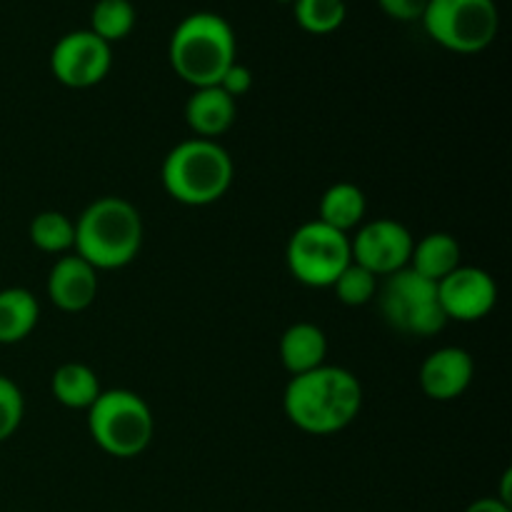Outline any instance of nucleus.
<instances>
[{
  "label": "nucleus",
  "mask_w": 512,
  "mask_h": 512,
  "mask_svg": "<svg viewBox=\"0 0 512 512\" xmlns=\"http://www.w3.org/2000/svg\"><path fill=\"white\" fill-rule=\"evenodd\" d=\"M465 512H512V508L498 498H480L475 503H470Z\"/></svg>",
  "instance_id": "obj_27"
},
{
  "label": "nucleus",
  "mask_w": 512,
  "mask_h": 512,
  "mask_svg": "<svg viewBox=\"0 0 512 512\" xmlns=\"http://www.w3.org/2000/svg\"><path fill=\"white\" fill-rule=\"evenodd\" d=\"M88 430L100 450L113 458H135L153 440L155 420L148 403L133 390H103L88 408Z\"/></svg>",
  "instance_id": "obj_5"
},
{
  "label": "nucleus",
  "mask_w": 512,
  "mask_h": 512,
  "mask_svg": "<svg viewBox=\"0 0 512 512\" xmlns=\"http://www.w3.org/2000/svg\"><path fill=\"white\" fill-rule=\"evenodd\" d=\"M365 193L353 183H335L320 198V223L340 230L348 235V230L358 228L365 218Z\"/></svg>",
  "instance_id": "obj_18"
},
{
  "label": "nucleus",
  "mask_w": 512,
  "mask_h": 512,
  "mask_svg": "<svg viewBox=\"0 0 512 512\" xmlns=\"http://www.w3.org/2000/svg\"><path fill=\"white\" fill-rule=\"evenodd\" d=\"M113 50L90 30H73L55 43L50 70L68 88H93L108 75Z\"/></svg>",
  "instance_id": "obj_10"
},
{
  "label": "nucleus",
  "mask_w": 512,
  "mask_h": 512,
  "mask_svg": "<svg viewBox=\"0 0 512 512\" xmlns=\"http://www.w3.org/2000/svg\"><path fill=\"white\" fill-rule=\"evenodd\" d=\"M413 235L403 223L393 218H375L350 238V255L353 263L363 265L365 270L380 278L393 275L408 268L410 253H413Z\"/></svg>",
  "instance_id": "obj_9"
},
{
  "label": "nucleus",
  "mask_w": 512,
  "mask_h": 512,
  "mask_svg": "<svg viewBox=\"0 0 512 512\" xmlns=\"http://www.w3.org/2000/svg\"><path fill=\"white\" fill-rule=\"evenodd\" d=\"M135 8L130 0H98L90 13V33L105 43H115L133 33Z\"/></svg>",
  "instance_id": "obj_20"
},
{
  "label": "nucleus",
  "mask_w": 512,
  "mask_h": 512,
  "mask_svg": "<svg viewBox=\"0 0 512 512\" xmlns=\"http://www.w3.org/2000/svg\"><path fill=\"white\" fill-rule=\"evenodd\" d=\"M363 408V388L350 370L320 365L293 375L283 395L290 423L310 435H333L348 428Z\"/></svg>",
  "instance_id": "obj_1"
},
{
  "label": "nucleus",
  "mask_w": 512,
  "mask_h": 512,
  "mask_svg": "<svg viewBox=\"0 0 512 512\" xmlns=\"http://www.w3.org/2000/svg\"><path fill=\"white\" fill-rule=\"evenodd\" d=\"M295 20L305 33L328 35L345 23V0H295Z\"/></svg>",
  "instance_id": "obj_22"
},
{
  "label": "nucleus",
  "mask_w": 512,
  "mask_h": 512,
  "mask_svg": "<svg viewBox=\"0 0 512 512\" xmlns=\"http://www.w3.org/2000/svg\"><path fill=\"white\" fill-rule=\"evenodd\" d=\"M425 33L453 53H480L495 40L500 13L495 0H428Z\"/></svg>",
  "instance_id": "obj_7"
},
{
  "label": "nucleus",
  "mask_w": 512,
  "mask_h": 512,
  "mask_svg": "<svg viewBox=\"0 0 512 512\" xmlns=\"http://www.w3.org/2000/svg\"><path fill=\"white\" fill-rule=\"evenodd\" d=\"M170 65L193 88L218 85L235 63V33L215 13H193L170 35Z\"/></svg>",
  "instance_id": "obj_3"
},
{
  "label": "nucleus",
  "mask_w": 512,
  "mask_h": 512,
  "mask_svg": "<svg viewBox=\"0 0 512 512\" xmlns=\"http://www.w3.org/2000/svg\"><path fill=\"white\" fill-rule=\"evenodd\" d=\"M30 240L43 253L63 255L75 245V223L58 210H45L30 223Z\"/></svg>",
  "instance_id": "obj_21"
},
{
  "label": "nucleus",
  "mask_w": 512,
  "mask_h": 512,
  "mask_svg": "<svg viewBox=\"0 0 512 512\" xmlns=\"http://www.w3.org/2000/svg\"><path fill=\"white\" fill-rule=\"evenodd\" d=\"M460 265V245L450 233H430L413 245L408 268L423 278L440 283Z\"/></svg>",
  "instance_id": "obj_16"
},
{
  "label": "nucleus",
  "mask_w": 512,
  "mask_h": 512,
  "mask_svg": "<svg viewBox=\"0 0 512 512\" xmlns=\"http://www.w3.org/2000/svg\"><path fill=\"white\" fill-rule=\"evenodd\" d=\"M98 295V270L80 255H63L50 268L48 298L65 313H80L90 308Z\"/></svg>",
  "instance_id": "obj_13"
},
{
  "label": "nucleus",
  "mask_w": 512,
  "mask_h": 512,
  "mask_svg": "<svg viewBox=\"0 0 512 512\" xmlns=\"http://www.w3.org/2000/svg\"><path fill=\"white\" fill-rule=\"evenodd\" d=\"M378 5L393 20L410 23V20L423 18L425 8H428V0H378Z\"/></svg>",
  "instance_id": "obj_26"
},
{
  "label": "nucleus",
  "mask_w": 512,
  "mask_h": 512,
  "mask_svg": "<svg viewBox=\"0 0 512 512\" xmlns=\"http://www.w3.org/2000/svg\"><path fill=\"white\" fill-rule=\"evenodd\" d=\"M25 415V400L18 385L0 375V443L13 438Z\"/></svg>",
  "instance_id": "obj_24"
},
{
  "label": "nucleus",
  "mask_w": 512,
  "mask_h": 512,
  "mask_svg": "<svg viewBox=\"0 0 512 512\" xmlns=\"http://www.w3.org/2000/svg\"><path fill=\"white\" fill-rule=\"evenodd\" d=\"M333 290L340 303L350 305V308H360V305H368L375 298V293H378V278L370 270H365L363 265L350 260L348 268L333 283Z\"/></svg>",
  "instance_id": "obj_23"
},
{
  "label": "nucleus",
  "mask_w": 512,
  "mask_h": 512,
  "mask_svg": "<svg viewBox=\"0 0 512 512\" xmlns=\"http://www.w3.org/2000/svg\"><path fill=\"white\" fill-rule=\"evenodd\" d=\"M185 120L200 138L213 140L235 123V100L218 85L195 88L185 103Z\"/></svg>",
  "instance_id": "obj_14"
},
{
  "label": "nucleus",
  "mask_w": 512,
  "mask_h": 512,
  "mask_svg": "<svg viewBox=\"0 0 512 512\" xmlns=\"http://www.w3.org/2000/svg\"><path fill=\"white\" fill-rule=\"evenodd\" d=\"M233 158L215 140L193 138L178 143L163 160L160 180L165 193L183 205H210L233 185Z\"/></svg>",
  "instance_id": "obj_4"
},
{
  "label": "nucleus",
  "mask_w": 512,
  "mask_h": 512,
  "mask_svg": "<svg viewBox=\"0 0 512 512\" xmlns=\"http://www.w3.org/2000/svg\"><path fill=\"white\" fill-rule=\"evenodd\" d=\"M40 318L35 295L25 288L0 290V345H13L28 338Z\"/></svg>",
  "instance_id": "obj_17"
},
{
  "label": "nucleus",
  "mask_w": 512,
  "mask_h": 512,
  "mask_svg": "<svg viewBox=\"0 0 512 512\" xmlns=\"http://www.w3.org/2000/svg\"><path fill=\"white\" fill-rule=\"evenodd\" d=\"M143 245L138 208L118 195L93 200L75 220V255L95 270H118L133 263Z\"/></svg>",
  "instance_id": "obj_2"
},
{
  "label": "nucleus",
  "mask_w": 512,
  "mask_h": 512,
  "mask_svg": "<svg viewBox=\"0 0 512 512\" xmlns=\"http://www.w3.org/2000/svg\"><path fill=\"white\" fill-rule=\"evenodd\" d=\"M438 298L448 320L475 323L483 320L498 303V285L493 275L473 265H458L438 283Z\"/></svg>",
  "instance_id": "obj_11"
},
{
  "label": "nucleus",
  "mask_w": 512,
  "mask_h": 512,
  "mask_svg": "<svg viewBox=\"0 0 512 512\" xmlns=\"http://www.w3.org/2000/svg\"><path fill=\"white\" fill-rule=\"evenodd\" d=\"M328 338L313 323H293L280 338V360L290 375H303L325 365Z\"/></svg>",
  "instance_id": "obj_15"
},
{
  "label": "nucleus",
  "mask_w": 512,
  "mask_h": 512,
  "mask_svg": "<svg viewBox=\"0 0 512 512\" xmlns=\"http://www.w3.org/2000/svg\"><path fill=\"white\" fill-rule=\"evenodd\" d=\"M378 305L385 323L403 335L430 338L448 325V315L438 298V283L410 268L385 278L378 293Z\"/></svg>",
  "instance_id": "obj_6"
},
{
  "label": "nucleus",
  "mask_w": 512,
  "mask_h": 512,
  "mask_svg": "<svg viewBox=\"0 0 512 512\" xmlns=\"http://www.w3.org/2000/svg\"><path fill=\"white\" fill-rule=\"evenodd\" d=\"M275 3H283V5H293L295 0H275Z\"/></svg>",
  "instance_id": "obj_28"
},
{
  "label": "nucleus",
  "mask_w": 512,
  "mask_h": 512,
  "mask_svg": "<svg viewBox=\"0 0 512 512\" xmlns=\"http://www.w3.org/2000/svg\"><path fill=\"white\" fill-rule=\"evenodd\" d=\"M285 260L293 278L308 288H333L353 260L350 238L320 220H310L290 235Z\"/></svg>",
  "instance_id": "obj_8"
},
{
  "label": "nucleus",
  "mask_w": 512,
  "mask_h": 512,
  "mask_svg": "<svg viewBox=\"0 0 512 512\" xmlns=\"http://www.w3.org/2000/svg\"><path fill=\"white\" fill-rule=\"evenodd\" d=\"M50 388H53L55 400H58L60 405L73 410H88L90 405L98 400V395L103 393L95 370L83 363L60 365V368L55 370Z\"/></svg>",
  "instance_id": "obj_19"
},
{
  "label": "nucleus",
  "mask_w": 512,
  "mask_h": 512,
  "mask_svg": "<svg viewBox=\"0 0 512 512\" xmlns=\"http://www.w3.org/2000/svg\"><path fill=\"white\" fill-rule=\"evenodd\" d=\"M218 88L225 90L233 100L240 98V95H245L253 88V73H250V68H245V65H240L238 60H235V63L223 73Z\"/></svg>",
  "instance_id": "obj_25"
},
{
  "label": "nucleus",
  "mask_w": 512,
  "mask_h": 512,
  "mask_svg": "<svg viewBox=\"0 0 512 512\" xmlns=\"http://www.w3.org/2000/svg\"><path fill=\"white\" fill-rule=\"evenodd\" d=\"M475 375L473 355L463 348H440L425 358L420 368V388L430 400H448L460 398L470 388Z\"/></svg>",
  "instance_id": "obj_12"
}]
</instances>
